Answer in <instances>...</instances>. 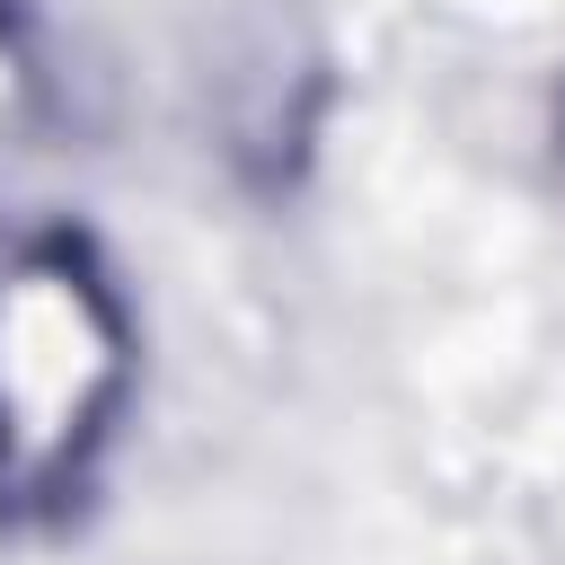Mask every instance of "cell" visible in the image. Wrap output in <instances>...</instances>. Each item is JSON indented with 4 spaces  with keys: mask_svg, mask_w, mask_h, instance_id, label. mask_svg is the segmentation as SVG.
Listing matches in <instances>:
<instances>
[{
    "mask_svg": "<svg viewBox=\"0 0 565 565\" xmlns=\"http://www.w3.org/2000/svg\"><path fill=\"white\" fill-rule=\"evenodd\" d=\"M141 344L106 247L79 221L0 247V521L53 530L88 503Z\"/></svg>",
    "mask_w": 565,
    "mask_h": 565,
    "instance_id": "6da1fadb",
    "label": "cell"
}]
</instances>
